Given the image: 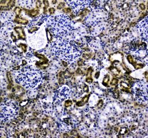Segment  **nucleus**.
Wrapping results in <instances>:
<instances>
[{"label": "nucleus", "instance_id": "nucleus-6", "mask_svg": "<svg viewBox=\"0 0 148 138\" xmlns=\"http://www.w3.org/2000/svg\"><path fill=\"white\" fill-rule=\"evenodd\" d=\"M66 2L69 4V6H70L73 10L77 13L79 12L80 10H82V9L86 6H88L90 5V3L91 1H66Z\"/></svg>", "mask_w": 148, "mask_h": 138}, {"label": "nucleus", "instance_id": "nucleus-2", "mask_svg": "<svg viewBox=\"0 0 148 138\" xmlns=\"http://www.w3.org/2000/svg\"><path fill=\"white\" fill-rule=\"evenodd\" d=\"M50 31L56 38H63L73 29L70 18L65 14L53 16L48 19Z\"/></svg>", "mask_w": 148, "mask_h": 138}, {"label": "nucleus", "instance_id": "nucleus-8", "mask_svg": "<svg viewBox=\"0 0 148 138\" xmlns=\"http://www.w3.org/2000/svg\"><path fill=\"white\" fill-rule=\"evenodd\" d=\"M70 94V90L66 86L62 87L59 89L58 93V97L60 99L64 100L66 99Z\"/></svg>", "mask_w": 148, "mask_h": 138}, {"label": "nucleus", "instance_id": "nucleus-10", "mask_svg": "<svg viewBox=\"0 0 148 138\" xmlns=\"http://www.w3.org/2000/svg\"><path fill=\"white\" fill-rule=\"evenodd\" d=\"M117 82V79H113V80H112V85H114L115 83H116Z\"/></svg>", "mask_w": 148, "mask_h": 138}, {"label": "nucleus", "instance_id": "nucleus-11", "mask_svg": "<svg viewBox=\"0 0 148 138\" xmlns=\"http://www.w3.org/2000/svg\"><path fill=\"white\" fill-rule=\"evenodd\" d=\"M54 12V9L53 8H50V9H49V12H50V13H53Z\"/></svg>", "mask_w": 148, "mask_h": 138}, {"label": "nucleus", "instance_id": "nucleus-1", "mask_svg": "<svg viewBox=\"0 0 148 138\" xmlns=\"http://www.w3.org/2000/svg\"><path fill=\"white\" fill-rule=\"evenodd\" d=\"M51 50L56 57L67 62H72L80 55V52L73 41L63 38H56L51 43Z\"/></svg>", "mask_w": 148, "mask_h": 138}, {"label": "nucleus", "instance_id": "nucleus-5", "mask_svg": "<svg viewBox=\"0 0 148 138\" xmlns=\"http://www.w3.org/2000/svg\"><path fill=\"white\" fill-rule=\"evenodd\" d=\"M135 99L139 102L147 100V85L143 80L138 82L135 87Z\"/></svg>", "mask_w": 148, "mask_h": 138}, {"label": "nucleus", "instance_id": "nucleus-3", "mask_svg": "<svg viewBox=\"0 0 148 138\" xmlns=\"http://www.w3.org/2000/svg\"><path fill=\"white\" fill-rule=\"evenodd\" d=\"M16 79L25 87L34 88L41 81L42 73L39 70L27 66L18 72Z\"/></svg>", "mask_w": 148, "mask_h": 138}, {"label": "nucleus", "instance_id": "nucleus-7", "mask_svg": "<svg viewBox=\"0 0 148 138\" xmlns=\"http://www.w3.org/2000/svg\"><path fill=\"white\" fill-rule=\"evenodd\" d=\"M137 28L140 32L142 36L146 40H147V18H145L137 25Z\"/></svg>", "mask_w": 148, "mask_h": 138}, {"label": "nucleus", "instance_id": "nucleus-4", "mask_svg": "<svg viewBox=\"0 0 148 138\" xmlns=\"http://www.w3.org/2000/svg\"><path fill=\"white\" fill-rule=\"evenodd\" d=\"M1 119L3 121H10L14 118L18 113V103L14 100L6 99L1 104Z\"/></svg>", "mask_w": 148, "mask_h": 138}, {"label": "nucleus", "instance_id": "nucleus-9", "mask_svg": "<svg viewBox=\"0 0 148 138\" xmlns=\"http://www.w3.org/2000/svg\"><path fill=\"white\" fill-rule=\"evenodd\" d=\"M71 104H72V102H71V101H66V102H65V105H66V106H68L71 105Z\"/></svg>", "mask_w": 148, "mask_h": 138}]
</instances>
